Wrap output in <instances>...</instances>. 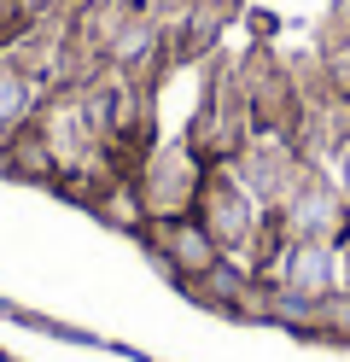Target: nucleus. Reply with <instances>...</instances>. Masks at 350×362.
<instances>
[{"label": "nucleus", "mask_w": 350, "mask_h": 362, "mask_svg": "<svg viewBox=\"0 0 350 362\" xmlns=\"http://www.w3.org/2000/svg\"><path fill=\"white\" fill-rule=\"evenodd\" d=\"M286 281L298 292H327L333 286V257H327V245H292V257H286Z\"/></svg>", "instance_id": "f257e3e1"}, {"label": "nucleus", "mask_w": 350, "mask_h": 362, "mask_svg": "<svg viewBox=\"0 0 350 362\" xmlns=\"http://www.w3.org/2000/svg\"><path fill=\"white\" fill-rule=\"evenodd\" d=\"M23 117H30V82H23L12 64H0V134L18 129Z\"/></svg>", "instance_id": "f03ea898"}, {"label": "nucleus", "mask_w": 350, "mask_h": 362, "mask_svg": "<svg viewBox=\"0 0 350 362\" xmlns=\"http://www.w3.org/2000/svg\"><path fill=\"white\" fill-rule=\"evenodd\" d=\"M175 252H181L187 269H204V263H210V245H204V234H193V228H181V234H175Z\"/></svg>", "instance_id": "7ed1b4c3"}, {"label": "nucleus", "mask_w": 350, "mask_h": 362, "mask_svg": "<svg viewBox=\"0 0 350 362\" xmlns=\"http://www.w3.org/2000/svg\"><path fill=\"white\" fill-rule=\"evenodd\" d=\"M344 181H350V164H344Z\"/></svg>", "instance_id": "20e7f679"}]
</instances>
